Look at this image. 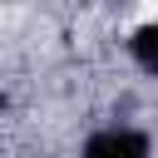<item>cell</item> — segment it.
I'll return each mask as SVG.
<instances>
[{
  "mask_svg": "<svg viewBox=\"0 0 158 158\" xmlns=\"http://www.w3.org/2000/svg\"><path fill=\"white\" fill-rule=\"evenodd\" d=\"M84 158H148V138L133 128H104L84 143Z\"/></svg>",
  "mask_w": 158,
  "mask_h": 158,
  "instance_id": "1",
  "label": "cell"
},
{
  "mask_svg": "<svg viewBox=\"0 0 158 158\" xmlns=\"http://www.w3.org/2000/svg\"><path fill=\"white\" fill-rule=\"evenodd\" d=\"M133 54H138V64H143V69H153V74H158V25L138 30V40H133Z\"/></svg>",
  "mask_w": 158,
  "mask_h": 158,
  "instance_id": "2",
  "label": "cell"
}]
</instances>
